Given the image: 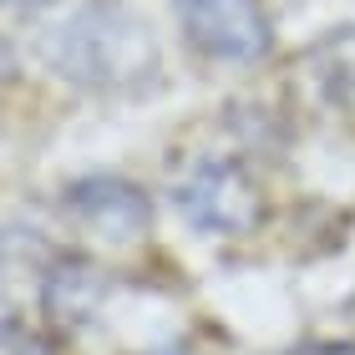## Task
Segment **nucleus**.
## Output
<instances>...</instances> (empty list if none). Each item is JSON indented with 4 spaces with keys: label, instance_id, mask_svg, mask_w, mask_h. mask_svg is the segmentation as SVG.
Returning a JSON list of instances; mask_svg holds the SVG:
<instances>
[{
    "label": "nucleus",
    "instance_id": "nucleus-5",
    "mask_svg": "<svg viewBox=\"0 0 355 355\" xmlns=\"http://www.w3.org/2000/svg\"><path fill=\"white\" fill-rule=\"evenodd\" d=\"M102 300H107V274L96 269L87 254H56L51 269H46V279H41V295H36L46 325L61 330V335L92 325V315L102 310Z\"/></svg>",
    "mask_w": 355,
    "mask_h": 355
},
{
    "label": "nucleus",
    "instance_id": "nucleus-9",
    "mask_svg": "<svg viewBox=\"0 0 355 355\" xmlns=\"http://www.w3.org/2000/svg\"><path fill=\"white\" fill-rule=\"evenodd\" d=\"M10 67H15V56H10V46L0 41V76H10Z\"/></svg>",
    "mask_w": 355,
    "mask_h": 355
},
{
    "label": "nucleus",
    "instance_id": "nucleus-11",
    "mask_svg": "<svg viewBox=\"0 0 355 355\" xmlns=\"http://www.w3.org/2000/svg\"><path fill=\"white\" fill-rule=\"evenodd\" d=\"M350 325H355V300H350Z\"/></svg>",
    "mask_w": 355,
    "mask_h": 355
},
{
    "label": "nucleus",
    "instance_id": "nucleus-2",
    "mask_svg": "<svg viewBox=\"0 0 355 355\" xmlns=\"http://www.w3.org/2000/svg\"><path fill=\"white\" fill-rule=\"evenodd\" d=\"M173 203L198 234L214 239H249L269 218L259 178L234 157H198L173 183Z\"/></svg>",
    "mask_w": 355,
    "mask_h": 355
},
{
    "label": "nucleus",
    "instance_id": "nucleus-10",
    "mask_svg": "<svg viewBox=\"0 0 355 355\" xmlns=\"http://www.w3.org/2000/svg\"><path fill=\"white\" fill-rule=\"evenodd\" d=\"M6 6H46V0H6Z\"/></svg>",
    "mask_w": 355,
    "mask_h": 355
},
{
    "label": "nucleus",
    "instance_id": "nucleus-8",
    "mask_svg": "<svg viewBox=\"0 0 355 355\" xmlns=\"http://www.w3.org/2000/svg\"><path fill=\"white\" fill-rule=\"evenodd\" d=\"M295 355H355V345H304Z\"/></svg>",
    "mask_w": 355,
    "mask_h": 355
},
{
    "label": "nucleus",
    "instance_id": "nucleus-1",
    "mask_svg": "<svg viewBox=\"0 0 355 355\" xmlns=\"http://www.w3.org/2000/svg\"><path fill=\"white\" fill-rule=\"evenodd\" d=\"M41 56L51 61L67 82L87 92H142L157 82V41L142 15L112 0H92V6L71 10L51 36H46Z\"/></svg>",
    "mask_w": 355,
    "mask_h": 355
},
{
    "label": "nucleus",
    "instance_id": "nucleus-4",
    "mask_svg": "<svg viewBox=\"0 0 355 355\" xmlns=\"http://www.w3.org/2000/svg\"><path fill=\"white\" fill-rule=\"evenodd\" d=\"M67 218L82 234H92L96 244L112 249H132L153 234V198L127 178H82L67 188Z\"/></svg>",
    "mask_w": 355,
    "mask_h": 355
},
{
    "label": "nucleus",
    "instance_id": "nucleus-3",
    "mask_svg": "<svg viewBox=\"0 0 355 355\" xmlns=\"http://www.w3.org/2000/svg\"><path fill=\"white\" fill-rule=\"evenodd\" d=\"M173 6L188 46H198L214 61H229V67L259 61L274 41L259 0H173Z\"/></svg>",
    "mask_w": 355,
    "mask_h": 355
},
{
    "label": "nucleus",
    "instance_id": "nucleus-7",
    "mask_svg": "<svg viewBox=\"0 0 355 355\" xmlns=\"http://www.w3.org/2000/svg\"><path fill=\"white\" fill-rule=\"evenodd\" d=\"M0 355H56V345L46 340L41 330H26V325H6V330H0Z\"/></svg>",
    "mask_w": 355,
    "mask_h": 355
},
{
    "label": "nucleus",
    "instance_id": "nucleus-6",
    "mask_svg": "<svg viewBox=\"0 0 355 355\" xmlns=\"http://www.w3.org/2000/svg\"><path fill=\"white\" fill-rule=\"evenodd\" d=\"M320 67H325L330 92H335V96H345V102L355 107V31L335 36L325 51H320Z\"/></svg>",
    "mask_w": 355,
    "mask_h": 355
}]
</instances>
